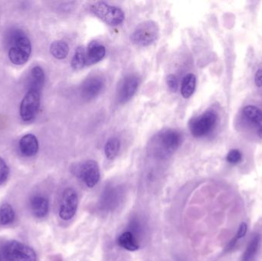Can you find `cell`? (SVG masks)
Segmentation results:
<instances>
[{
  "mask_svg": "<svg viewBox=\"0 0 262 261\" xmlns=\"http://www.w3.org/2000/svg\"><path fill=\"white\" fill-rule=\"evenodd\" d=\"M9 174V167L3 158L0 157V185L7 180Z\"/></svg>",
  "mask_w": 262,
  "mask_h": 261,
  "instance_id": "cell-27",
  "label": "cell"
},
{
  "mask_svg": "<svg viewBox=\"0 0 262 261\" xmlns=\"http://www.w3.org/2000/svg\"><path fill=\"white\" fill-rule=\"evenodd\" d=\"M121 199L120 190L116 188H109L103 193L101 196V207L105 210H114L118 207Z\"/></svg>",
  "mask_w": 262,
  "mask_h": 261,
  "instance_id": "cell-16",
  "label": "cell"
},
{
  "mask_svg": "<svg viewBox=\"0 0 262 261\" xmlns=\"http://www.w3.org/2000/svg\"><path fill=\"white\" fill-rule=\"evenodd\" d=\"M9 58L12 64L21 65L27 62L32 52V44L23 31L12 29L8 34Z\"/></svg>",
  "mask_w": 262,
  "mask_h": 261,
  "instance_id": "cell-2",
  "label": "cell"
},
{
  "mask_svg": "<svg viewBox=\"0 0 262 261\" xmlns=\"http://www.w3.org/2000/svg\"><path fill=\"white\" fill-rule=\"evenodd\" d=\"M166 82H167L168 87H169V90L172 92H177V90H178V80H177V77L173 75H169L167 77V79H166Z\"/></svg>",
  "mask_w": 262,
  "mask_h": 261,
  "instance_id": "cell-28",
  "label": "cell"
},
{
  "mask_svg": "<svg viewBox=\"0 0 262 261\" xmlns=\"http://www.w3.org/2000/svg\"><path fill=\"white\" fill-rule=\"evenodd\" d=\"M182 135L177 130L167 129L154 136L149 143V149L154 156L167 158L180 147Z\"/></svg>",
  "mask_w": 262,
  "mask_h": 261,
  "instance_id": "cell-1",
  "label": "cell"
},
{
  "mask_svg": "<svg viewBox=\"0 0 262 261\" xmlns=\"http://www.w3.org/2000/svg\"><path fill=\"white\" fill-rule=\"evenodd\" d=\"M245 120L252 124L257 134L262 139V110L255 106H246L243 110Z\"/></svg>",
  "mask_w": 262,
  "mask_h": 261,
  "instance_id": "cell-12",
  "label": "cell"
},
{
  "mask_svg": "<svg viewBox=\"0 0 262 261\" xmlns=\"http://www.w3.org/2000/svg\"><path fill=\"white\" fill-rule=\"evenodd\" d=\"M78 205V194L72 188H66L61 196L59 216L64 221H69L76 214Z\"/></svg>",
  "mask_w": 262,
  "mask_h": 261,
  "instance_id": "cell-8",
  "label": "cell"
},
{
  "mask_svg": "<svg viewBox=\"0 0 262 261\" xmlns=\"http://www.w3.org/2000/svg\"><path fill=\"white\" fill-rule=\"evenodd\" d=\"M44 70L39 66H35L31 70L29 79H28V91H35L41 93V89L45 84Z\"/></svg>",
  "mask_w": 262,
  "mask_h": 261,
  "instance_id": "cell-14",
  "label": "cell"
},
{
  "mask_svg": "<svg viewBox=\"0 0 262 261\" xmlns=\"http://www.w3.org/2000/svg\"><path fill=\"white\" fill-rule=\"evenodd\" d=\"M243 159V154L241 152L236 149L230 150L229 153H228L227 156H226V160L229 163L232 164V165H236V164L239 163Z\"/></svg>",
  "mask_w": 262,
  "mask_h": 261,
  "instance_id": "cell-26",
  "label": "cell"
},
{
  "mask_svg": "<svg viewBox=\"0 0 262 261\" xmlns=\"http://www.w3.org/2000/svg\"><path fill=\"white\" fill-rule=\"evenodd\" d=\"M76 175L89 188H93L101 177L99 165L94 160L86 161L76 167Z\"/></svg>",
  "mask_w": 262,
  "mask_h": 261,
  "instance_id": "cell-7",
  "label": "cell"
},
{
  "mask_svg": "<svg viewBox=\"0 0 262 261\" xmlns=\"http://www.w3.org/2000/svg\"><path fill=\"white\" fill-rule=\"evenodd\" d=\"M247 225H246V223H242L239 228H238V231H237L235 238H234V239L229 242V245H228L227 248H226V251H231V250L235 247V245H236L237 242H238L240 239L245 237V235L246 234V232H247Z\"/></svg>",
  "mask_w": 262,
  "mask_h": 261,
  "instance_id": "cell-25",
  "label": "cell"
},
{
  "mask_svg": "<svg viewBox=\"0 0 262 261\" xmlns=\"http://www.w3.org/2000/svg\"><path fill=\"white\" fill-rule=\"evenodd\" d=\"M118 244L121 248L128 251H136L140 248L137 236L130 231H124L120 234L118 239Z\"/></svg>",
  "mask_w": 262,
  "mask_h": 261,
  "instance_id": "cell-18",
  "label": "cell"
},
{
  "mask_svg": "<svg viewBox=\"0 0 262 261\" xmlns=\"http://www.w3.org/2000/svg\"><path fill=\"white\" fill-rule=\"evenodd\" d=\"M69 47L66 41L58 40L54 41L50 46V52L57 59H64L69 55Z\"/></svg>",
  "mask_w": 262,
  "mask_h": 261,
  "instance_id": "cell-19",
  "label": "cell"
},
{
  "mask_svg": "<svg viewBox=\"0 0 262 261\" xmlns=\"http://www.w3.org/2000/svg\"><path fill=\"white\" fill-rule=\"evenodd\" d=\"M218 116L215 112L209 110L199 117L195 118L189 124L191 133L195 137L206 136L212 131L216 124Z\"/></svg>",
  "mask_w": 262,
  "mask_h": 261,
  "instance_id": "cell-5",
  "label": "cell"
},
{
  "mask_svg": "<svg viewBox=\"0 0 262 261\" xmlns=\"http://www.w3.org/2000/svg\"><path fill=\"white\" fill-rule=\"evenodd\" d=\"M121 148V141L118 138L112 137L107 140L104 147V153L109 160H114L118 156Z\"/></svg>",
  "mask_w": 262,
  "mask_h": 261,
  "instance_id": "cell-21",
  "label": "cell"
},
{
  "mask_svg": "<svg viewBox=\"0 0 262 261\" xmlns=\"http://www.w3.org/2000/svg\"><path fill=\"white\" fill-rule=\"evenodd\" d=\"M5 256L9 261H36L37 255L27 245L11 241L5 247Z\"/></svg>",
  "mask_w": 262,
  "mask_h": 261,
  "instance_id": "cell-6",
  "label": "cell"
},
{
  "mask_svg": "<svg viewBox=\"0 0 262 261\" xmlns=\"http://www.w3.org/2000/svg\"><path fill=\"white\" fill-rule=\"evenodd\" d=\"M260 242H261V236L259 234H256L254 236L253 239L249 242L247 248L243 256V261H249L253 258L254 256L256 254L259 247Z\"/></svg>",
  "mask_w": 262,
  "mask_h": 261,
  "instance_id": "cell-22",
  "label": "cell"
},
{
  "mask_svg": "<svg viewBox=\"0 0 262 261\" xmlns=\"http://www.w3.org/2000/svg\"><path fill=\"white\" fill-rule=\"evenodd\" d=\"M196 78L193 74H189L183 78L182 83L181 93L184 98H189L195 90Z\"/></svg>",
  "mask_w": 262,
  "mask_h": 261,
  "instance_id": "cell-20",
  "label": "cell"
},
{
  "mask_svg": "<svg viewBox=\"0 0 262 261\" xmlns=\"http://www.w3.org/2000/svg\"><path fill=\"white\" fill-rule=\"evenodd\" d=\"M91 11L106 24L118 26L124 22L125 15L120 8L110 6L103 2H98L91 6Z\"/></svg>",
  "mask_w": 262,
  "mask_h": 261,
  "instance_id": "cell-3",
  "label": "cell"
},
{
  "mask_svg": "<svg viewBox=\"0 0 262 261\" xmlns=\"http://www.w3.org/2000/svg\"><path fill=\"white\" fill-rule=\"evenodd\" d=\"M105 83L100 77H92L83 83L81 87V94L87 100L96 98L104 89Z\"/></svg>",
  "mask_w": 262,
  "mask_h": 261,
  "instance_id": "cell-11",
  "label": "cell"
},
{
  "mask_svg": "<svg viewBox=\"0 0 262 261\" xmlns=\"http://www.w3.org/2000/svg\"><path fill=\"white\" fill-rule=\"evenodd\" d=\"M105 47L96 41L89 43L86 50V65H92L101 61L105 56Z\"/></svg>",
  "mask_w": 262,
  "mask_h": 261,
  "instance_id": "cell-13",
  "label": "cell"
},
{
  "mask_svg": "<svg viewBox=\"0 0 262 261\" xmlns=\"http://www.w3.org/2000/svg\"><path fill=\"white\" fill-rule=\"evenodd\" d=\"M40 94L35 91H28L20 104V116L23 121L29 122L36 116L40 106Z\"/></svg>",
  "mask_w": 262,
  "mask_h": 261,
  "instance_id": "cell-9",
  "label": "cell"
},
{
  "mask_svg": "<svg viewBox=\"0 0 262 261\" xmlns=\"http://www.w3.org/2000/svg\"><path fill=\"white\" fill-rule=\"evenodd\" d=\"M138 78L135 75H128L121 82L118 90V98L119 102L124 104L130 101L135 94L138 88Z\"/></svg>",
  "mask_w": 262,
  "mask_h": 261,
  "instance_id": "cell-10",
  "label": "cell"
},
{
  "mask_svg": "<svg viewBox=\"0 0 262 261\" xmlns=\"http://www.w3.org/2000/svg\"><path fill=\"white\" fill-rule=\"evenodd\" d=\"M30 207L34 216L41 219L46 217L49 212V201L44 196H35L31 200Z\"/></svg>",
  "mask_w": 262,
  "mask_h": 261,
  "instance_id": "cell-17",
  "label": "cell"
},
{
  "mask_svg": "<svg viewBox=\"0 0 262 261\" xmlns=\"http://www.w3.org/2000/svg\"><path fill=\"white\" fill-rule=\"evenodd\" d=\"M160 34L158 25L154 21H146L140 23L131 35L134 44L138 46L150 45L158 38Z\"/></svg>",
  "mask_w": 262,
  "mask_h": 261,
  "instance_id": "cell-4",
  "label": "cell"
},
{
  "mask_svg": "<svg viewBox=\"0 0 262 261\" xmlns=\"http://www.w3.org/2000/svg\"><path fill=\"white\" fill-rule=\"evenodd\" d=\"M15 212L9 204H3L0 207V225H7L13 222Z\"/></svg>",
  "mask_w": 262,
  "mask_h": 261,
  "instance_id": "cell-23",
  "label": "cell"
},
{
  "mask_svg": "<svg viewBox=\"0 0 262 261\" xmlns=\"http://www.w3.org/2000/svg\"><path fill=\"white\" fill-rule=\"evenodd\" d=\"M84 65H86V49L83 46H79L77 48L72 58V67L75 70H79Z\"/></svg>",
  "mask_w": 262,
  "mask_h": 261,
  "instance_id": "cell-24",
  "label": "cell"
},
{
  "mask_svg": "<svg viewBox=\"0 0 262 261\" xmlns=\"http://www.w3.org/2000/svg\"><path fill=\"white\" fill-rule=\"evenodd\" d=\"M19 150L21 154L25 156H35L38 151V141L36 136L33 134H26L19 140Z\"/></svg>",
  "mask_w": 262,
  "mask_h": 261,
  "instance_id": "cell-15",
  "label": "cell"
},
{
  "mask_svg": "<svg viewBox=\"0 0 262 261\" xmlns=\"http://www.w3.org/2000/svg\"><path fill=\"white\" fill-rule=\"evenodd\" d=\"M255 85L258 87H262V69L260 68L257 70L255 75Z\"/></svg>",
  "mask_w": 262,
  "mask_h": 261,
  "instance_id": "cell-29",
  "label": "cell"
}]
</instances>
